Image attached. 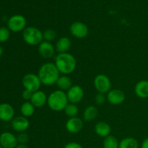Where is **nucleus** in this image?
<instances>
[{
	"mask_svg": "<svg viewBox=\"0 0 148 148\" xmlns=\"http://www.w3.org/2000/svg\"><path fill=\"white\" fill-rule=\"evenodd\" d=\"M23 38L30 46H38L43 40V32L36 27H26L23 31Z\"/></svg>",
	"mask_w": 148,
	"mask_h": 148,
	"instance_id": "nucleus-4",
	"label": "nucleus"
},
{
	"mask_svg": "<svg viewBox=\"0 0 148 148\" xmlns=\"http://www.w3.org/2000/svg\"><path fill=\"white\" fill-rule=\"evenodd\" d=\"M64 148H83L79 143H76V142H70L67 144L65 145Z\"/></svg>",
	"mask_w": 148,
	"mask_h": 148,
	"instance_id": "nucleus-31",
	"label": "nucleus"
},
{
	"mask_svg": "<svg viewBox=\"0 0 148 148\" xmlns=\"http://www.w3.org/2000/svg\"><path fill=\"white\" fill-rule=\"evenodd\" d=\"M33 92H31V91L25 89L23 90V93H22V97L25 101H30L32 98V95H33Z\"/></svg>",
	"mask_w": 148,
	"mask_h": 148,
	"instance_id": "nucleus-30",
	"label": "nucleus"
},
{
	"mask_svg": "<svg viewBox=\"0 0 148 148\" xmlns=\"http://www.w3.org/2000/svg\"><path fill=\"white\" fill-rule=\"evenodd\" d=\"M64 111L69 118H72V117L77 116L78 114H79V108L77 107V104L69 103L67 106L65 107Z\"/></svg>",
	"mask_w": 148,
	"mask_h": 148,
	"instance_id": "nucleus-24",
	"label": "nucleus"
},
{
	"mask_svg": "<svg viewBox=\"0 0 148 148\" xmlns=\"http://www.w3.org/2000/svg\"><path fill=\"white\" fill-rule=\"evenodd\" d=\"M14 110L8 103L0 104V120L3 121H12L14 119Z\"/></svg>",
	"mask_w": 148,
	"mask_h": 148,
	"instance_id": "nucleus-16",
	"label": "nucleus"
},
{
	"mask_svg": "<svg viewBox=\"0 0 148 148\" xmlns=\"http://www.w3.org/2000/svg\"><path fill=\"white\" fill-rule=\"evenodd\" d=\"M19 144L26 145L29 142V135L26 132H20L17 137Z\"/></svg>",
	"mask_w": 148,
	"mask_h": 148,
	"instance_id": "nucleus-28",
	"label": "nucleus"
},
{
	"mask_svg": "<svg viewBox=\"0 0 148 148\" xmlns=\"http://www.w3.org/2000/svg\"><path fill=\"white\" fill-rule=\"evenodd\" d=\"M37 75L40 78L42 85L51 86L56 83V81L60 77V72L54 63L46 62L40 66Z\"/></svg>",
	"mask_w": 148,
	"mask_h": 148,
	"instance_id": "nucleus-1",
	"label": "nucleus"
},
{
	"mask_svg": "<svg viewBox=\"0 0 148 148\" xmlns=\"http://www.w3.org/2000/svg\"><path fill=\"white\" fill-rule=\"evenodd\" d=\"M69 32L72 36L81 39L88 36L89 33V29L86 24L82 22L77 21L71 25L69 27Z\"/></svg>",
	"mask_w": 148,
	"mask_h": 148,
	"instance_id": "nucleus-9",
	"label": "nucleus"
},
{
	"mask_svg": "<svg viewBox=\"0 0 148 148\" xmlns=\"http://www.w3.org/2000/svg\"><path fill=\"white\" fill-rule=\"evenodd\" d=\"M54 64L60 74L67 75L72 73L77 66V61L75 56L69 53H58L55 56Z\"/></svg>",
	"mask_w": 148,
	"mask_h": 148,
	"instance_id": "nucleus-2",
	"label": "nucleus"
},
{
	"mask_svg": "<svg viewBox=\"0 0 148 148\" xmlns=\"http://www.w3.org/2000/svg\"><path fill=\"white\" fill-rule=\"evenodd\" d=\"M69 103L77 104L82 101L85 92L82 87L78 85H73L66 92Z\"/></svg>",
	"mask_w": 148,
	"mask_h": 148,
	"instance_id": "nucleus-8",
	"label": "nucleus"
},
{
	"mask_svg": "<svg viewBox=\"0 0 148 148\" xmlns=\"http://www.w3.org/2000/svg\"><path fill=\"white\" fill-rule=\"evenodd\" d=\"M83 127V121L77 116L69 118V119L66 121V124H65L66 131L70 134H77L79 132H81Z\"/></svg>",
	"mask_w": 148,
	"mask_h": 148,
	"instance_id": "nucleus-12",
	"label": "nucleus"
},
{
	"mask_svg": "<svg viewBox=\"0 0 148 148\" xmlns=\"http://www.w3.org/2000/svg\"><path fill=\"white\" fill-rule=\"evenodd\" d=\"M106 95L105 94L101 93V92H98L95 96V102L97 105H103L104 103L106 102Z\"/></svg>",
	"mask_w": 148,
	"mask_h": 148,
	"instance_id": "nucleus-29",
	"label": "nucleus"
},
{
	"mask_svg": "<svg viewBox=\"0 0 148 148\" xmlns=\"http://www.w3.org/2000/svg\"><path fill=\"white\" fill-rule=\"evenodd\" d=\"M141 148H148V137L143 141L141 144Z\"/></svg>",
	"mask_w": 148,
	"mask_h": 148,
	"instance_id": "nucleus-32",
	"label": "nucleus"
},
{
	"mask_svg": "<svg viewBox=\"0 0 148 148\" xmlns=\"http://www.w3.org/2000/svg\"><path fill=\"white\" fill-rule=\"evenodd\" d=\"M0 145L3 148H15L18 145L17 137L10 132H4L0 135Z\"/></svg>",
	"mask_w": 148,
	"mask_h": 148,
	"instance_id": "nucleus-14",
	"label": "nucleus"
},
{
	"mask_svg": "<svg viewBox=\"0 0 148 148\" xmlns=\"http://www.w3.org/2000/svg\"><path fill=\"white\" fill-rule=\"evenodd\" d=\"M119 148H139V143L134 137H126L119 142Z\"/></svg>",
	"mask_w": 148,
	"mask_h": 148,
	"instance_id": "nucleus-23",
	"label": "nucleus"
},
{
	"mask_svg": "<svg viewBox=\"0 0 148 148\" xmlns=\"http://www.w3.org/2000/svg\"><path fill=\"white\" fill-rule=\"evenodd\" d=\"M47 100L48 96L43 91L39 90L33 92L30 101L36 108H40L47 103Z\"/></svg>",
	"mask_w": 148,
	"mask_h": 148,
	"instance_id": "nucleus-15",
	"label": "nucleus"
},
{
	"mask_svg": "<svg viewBox=\"0 0 148 148\" xmlns=\"http://www.w3.org/2000/svg\"><path fill=\"white\" fill-rule=\"evenodd\" d=\"M56 85L59 90L62 91H67L72 86V81L71 78L67 75H60L59 79L56 81Z\"/></svg>",
	"mask_w": 148,
	"mask_h": 148,
	"instance_id": "nucleus-20",
	"label": "nucleus"
},
{
	"mask_svg": "<svg viewBox=\"0 0 148 148\" xmlns=\"http://www.w3.org/2000/svg\"><path fill=\"white\" fill-rule=\"evenodd\" d=\"M3 52H4V51H3V49L1 47V46H0V56H1V55L3 54Z\"/></svg>",
	"mask_w": 148,
	"mask_h": 148,
	"instance_id": "nucleus-34",
	"label": "nucleus"
},
{
	"mask_svg": "<svg viewBox=\"0 0 148 148\" xmlns=\"http://www.w3.org/2000/svg\"><path fill=\"white\" fill-rule=\"evenodd\" d=\"M22 83L25 89L28 90L33 92L39 90L42 85L38 75L33 73L26 74L23 77Z\"/></svg>",
	"mask_w": 148,
	"mask_h": 148,
	"instance_id": "nucleus-5",
	"label": "nucleus"
},
{
	"mask_svg": "<svg viewBox=\"0 0 148 148\" xmlns=\"http://www.w3.org/2000/svg\"><path fill=\"white\" fill-rule=\"evenodd\" d=\"M15 148H30L27 145H22V144H18V145Z\"/></svg>",
	"mask_w": 148,
	"mask_h": 148,
	"instance_id": "nucleus-33",
	"label": "nucleus"
},
{
	"mask_svg": "<svg viewBox=\"0 0 148 148\" xmlns=\"http://www.w3.org/2000/svg\"><path fill=\"white\" fill-rule=\"evenodd\" d=\"M69 101L66 92L64 91L56 90L53 91L48 96V106L51 111L55 112H60L64 111Z\"/></svg>",
	"mask_w": 148,
	"mask_h": 148,
	"instance_id": "nucleus-3",
	"label": "nucleus"
},
{
	"mask_svg": "<svg viewBox=\"0 0 148 148\" xmlns=\"http://www.w3.org/2000/svg\"><path fill=\"white\" fill-rule=\"evenodd\" d=\"M43 40L51 43L52 41L56 40L57 34L53 29H46V30H44V32H43Z\"/></svg>",
	"mask_w": 148,
	"mask_h": 148,
	"instance_id": "nucleus-26",
	"label": "nucleus"
},
{
	"mask_svg": "<svg viewBox=\"0 0 148 148\" xmlns=\"http://www.w3.org/2000/svg\"><path fill=\"white\" fill-rule=\"evenodd\" d=\"M71 46H72V41L70 38L66 36H63L58 39L55 45V49L58 53H67Z\"/></svg>",
	"mask_w": 148,
	"mask_h": 148,
	"instance_id": "nucleus-17",
	"label": "nucleus"
},
{
	"mask_svg": "<svg viewBox=\"0 0 148 148\" xmlns=\"http://www.w3.org/2000/svg\"><path fill=\"white\" fill-rule=\"evenodd\" d=\"M95 132L97 135L101 137H108L110 135L111 132V127L109 124L103 121H98L95 125Z\"/></svg>",
	"mask_w": 148,
	"mask_h": 148,
	"instance_id": "nucleus-19",
	"label": "nucleus"
},
{
	"mask_svg": "<svg viewBox=\"0 0 148 148\" xmlns=\"http://www.w3.org/2000/svg\"><path fill=\"white\" fill-rule=\"evenodd\" d=\"M38 51L40 56L43 59H51L53 57L56 52L55 46H53L51 42L43 40L38 46Z\"/></svg>",
	"mask_w": 148,
	"mask_h": 148,
	"instance_id": "nucleus-11",
	"label": "nucleus"
},
{
	"mask_svg": "<svg viewBox=\"0 0 148 148\" xmlns=\"http://www.w3.org/2000/svg\"><path fill=\"white\" fill-rule=\"evenodd\" d=\"M27 21L24 16L21 14H15L10 17L7 22L9 30L14 33L23 31L26 28Z\"/></svg>",
	"mask_w": 148,
	"mask_h": 148,
	"instance_id": "nucleus-7",
	"label": "nucleus"
},
{
	"mask_svg": "<svg viewBox=\"0 0 148 148\" xmlns=\"http://www.w3.org/2000/svg\"><path fill=\"white\" fill-rule=\"evenodd\" d=\"M103 148H119V142L114 136L110 134L103 140Z\"/></svg>",
	"mask_w": 148,
	"mask_h": 148,
	"instance_id": "nucleus-25",
	"label": "nucleus"
},
{
	"mask_svg": "<svg viewBox=\"0 0 148 148\" xmlns=\"http://www.w3.org/2000/svg\"><path fill=\"white\" fill-rule=\"evenodd\" d=\"M11 125L13 130L17 132H24L30 127V122L26 117L23 116H17L11 121Z\"/></svg>",
	"mask_w": 148,
	"mask_h": 148,
	"instance_id": "nucleus-13",
	"label": "nucleus"
},
{
	"mask_svg": "<svg viewBox=\"0 0 148 148\" xmlns=\"http://www.w3.org/2000/svg\"><path fill=\"white\" fill-rule=\"evenodd\" d=\"M35 108L36 107L30 103V101H25L22 104L20 107V112H21L22 116L28 118L34 114Z\"/></svg>",
	"mask_w": 148,
	"mask_h": 148,
	"instance_id": "nucleus-22",
	"label": "nucleus"
},
{
	"mask_svg": "<svg viewBox=\"0 0 148 148\" xmlns=\"http://www.w3.org/2000/svg\"><path fill=\"white\" fill-rule=\"evenodd\" d=\"M98 108L95 106H89L84 110L83 114H82L83 120L87 122H90V121L95 119L96 117L98 116Z\"/></svg>",
	"mask_w": 148,
	"mask_h": 148,
	"instance_id": "nucleus-21",
	"label": "nucleus"
},
{
	"mask_svg": "<svg viewBox=\"0 0 148 148\" xmlns=\"http://www.w3.org/2000/svg\"><path fill=\"white\" fill-rule=\"evenodd\" d=\"M0 148H3V147H1V145H0Z\"/></svg>",
	"mask_w": 148,
	"mask_h": 148,
	"instance_id": "nucleus-35",
	"label": "nucleus"
},
{
	"mask_svg": "<svg viewBox=\"0 0 148 148\" xmlns=\"http://www.w3.org/2000/svg\"><path fill=\"white\" fill-rule=\"evenodd\" d=\"M94 87L98 92L107 94L111 90V82L110 78L104 74H99L93 81Z\"/></svg>",
	"mask_w": 148,
	"mask_h": 148,
	"instance_id": "nucleus-6",
	"label": "nucleus"
},
{
	"mask_svg": "<svg viewBox=\"0 0 148 148\" xmlns=\"http://www.w3.org/2000/svg\"><path fill=\"white\" fill-rule=\"evenodd\" d=\"M134 92L141 99L148 98V80L143 79L139 81L134 87Z\"/></svg>",
	"mask_w": 148,
	"mask_h": 148,
	"instance_id": "nucleus-18",
	"label": "nucleus"
},
{
	"mask_svg": "<svg viewBox=\"0 0 148 148\" xmlns=\"http://www.w3.org/2000/svg\"><path fill=\"white\" fill-rule=\"evenodd\" d=\"M126 95L120 89H111L106 94V100L110 104L114 106L120 105L125 101Z\"/></svg>",
	"mask_w": 148,
	"mask_h": 148,
	"instance_id": "nucleus-10",
	"label": "nucleus"
},
{
	"mask_svg": "<svg viewBox=\"0 0 148 148\" xmlns=\"http://www.w3.org/2000/svg\"><path fill=\"white\" fill-rule=\"evenodd\" d=\"M10 36V30L5 27H0V43L6 42Z\"/></svg>",
	"mask_w": 148,
	"mask_h": 148,
	"instance_id": "nucleus-27",
	"label": "nucleus"
}]
</instances>
